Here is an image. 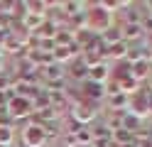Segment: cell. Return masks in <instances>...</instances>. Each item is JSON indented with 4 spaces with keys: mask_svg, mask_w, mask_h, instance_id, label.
I'll use <instances>...</instances> for the list:
<instances>
[{
    "mask_svg": "<svg viewBox=\"0 0 152 147\" xmlns=\"http://www.w3.org/2000/svg\"><path fill=\"white\" fill-rule=\"evenodd\" d=\"M128 113L135 118H147L150 115V96H147V86H142L140 91L128 96Z\"/></svg>",
    "mask_w": 152,
    "mask_h": 147,
    "instance_id": "3",
    "label": "cell"
},
{
    "mask_svg": "<svg viewBox=\"0 0 152 147\" xmlns=\"http://www.w3.org/2000/svg\"><path fill=\"white\" fill-rule=\"evenodd\" d=\"M64 71H66V78H69V81H74V83H83V81L88 78V66L83 64L81 56H76L74 61H69Z\"/></svg>",
    "mask_w": 152,
    "mask_h": 147,
    "instance_id": "6",
    "label": "cell"
},
{
    "mask_svg": "<svg viewBox=\"0 0 152 147\" xmlns=\"http://www.w3.org/2000/svg\"><path fill=\"white\" fill-rule=\"evenodd\" d=\"M12 137H15V127H0V145L10 147Z\"/></svg>",
    "mask_w": 152,
    "mask_h": 147,
    "instance_id": "15",
    "label": "cell"
},
{
    "mask_svg": "<svg viewBox=\"0 0 152 147\" xmlns=\"http://www.w3.org/2000/svg\"><path fill=\"white\" fill-rule=\"evenodd\" d=\"M110 78V66L103 61V64H98V66H93V69H88V81H96V83H106Z\"/></svg>",
    "mask_w": 152,
    "mask_h": 147,
    "instance_id": "9",
    "label": "cell"
},
{
    "mask_svg": "<svg viewBox=\"0 0 152 147\" xmlns=\"http://www.w3.org/2000/svg\"><path fill=\"white\" fill-rule=\"evenodd\" d=\"M120 34L125 44H132V42L145 39V29H142V25H120Z\"/></svg>",
    "mask_w": 152,
    "mask_h": 147,
    "instance_id": "7",
    "label": "cell"
},
{
    "mask_svg": "<svg viewBox=\"0 0 152 147\" xmlns=\"http://www.w3.org/2000/svg\"><path fill=\"white\" fill-rule=\"evenodd\" d=\"M120 127H123V130H128L130 135H135L140 127H142V120H140V118H135V115H130V113H125V115H123Z\"/></svg>",
    "mask_w": 152,
    "mask_h": 147,
    "instance_id": "13",
    "label": "cell"
},
{
    "mask_svg": "<svg viewBox=\"0 0 152 147\" xmlns=\"http://www.w3.org/2000/svg\"><path fill=\"white\" fill-rule=\"evenodd\" d=\"M20 145L22 147H44L47 145V135H44V127L30 123L22 127V135H20Z\"/></svg>",
    "mask_w": 152,
    "mask_h": 147,
    "instance_id": "4",
    "label": "cell"
},
{
    "mask_svg": "<svg viewBox=\"0 0 152 147\" xmlns=\"http://www.w3.org/2000/svg\"><path fill=\"white\" fill-rule=\"evenodd\" d=\"M115 145H132L135 142V135H130L128 130H123V127H118V130H113V137H110Z\"/></svg>",
    "mask_w": 152,
    "mask_h": 147,
    "instance_id": "14",
    "label": "cell"
},
{
    "mask_svg": "<svg viewBox=\"0 0 152 147\" xmlns=\"http://www.w3.org/2000/svg\"><path fill=\"white\" fill-rule=\"evenodd\" d=\"M150 76V61H145V59H140V61L130 64V78H135L137 83H145Z\"/></svg>",
    "mask_w": 152,
    "mask_h": 147,
    "instance_id": "8",
    "label": "cell"
},
{
    "mask_svg": "<svg viewBox=\"0 0 152 147\" xmlns=\"http://www.w3.org/2000/svg\"><path fill=\"white\" fill-rule=\"evenodd\" d=\"M5 71V59H3V54H0V74Z\"/></svg>",
    "mask_w": 152,
    "mask_h": 147,
    "instance_id": "16",
    "label": "cell"
},
{
    "mask_svg": "<svg viewBox=\"0 0 152 147\" xmlns=\"http://www.w3.org/2000/svg\"><path fill=\"white\" fill-rule=\"evenodd\" d=\"M98 105H101V103H91V101H83V98H81L79 103H74V105H71L69 118H71V120H76L79 125L88 127V125L98 118Z\"/></svg>",
    "mask_w": 152,
    "mask_h": 147,
    "instance_id": "2",
    "label": "cell"
},
{
    "mask_svg": "<svg viewBox=\"0 0 152 147\" xmlns=\"http://www.w3.org/2000/svg\"><path fill=\"white\" fill-rule=\"evenodd\" d=\"M79 93L83 101H91V103H101V98L106 96V83H96V81H83L79 86Z\"/></svg>",
    "mask_w": 152,
    "mask_h": 147,
    "instance_id": "5",
    "label": "cell"
},
{
    "mask_svg": "<svg viewBox=\"0 0 152 147\" xmlns=\"http://www.w3.org/2000/svg\"><path fill=\"white\" fill-rule=\"evenodd\" d=\"M108 105H110V110H115V113H120V110H128V96L125 93H113V96H108Z\"/></svg>",
    "mask_w": 152,
    "mask_h": 147,
    "instance_id": "12",
    "label": "cell"
},
{
    "mask_svg": "<svg viewBox=\"0 0 152 147\" xmlns=\"http://www.w3.org/2000/svg\"><path fill=\"white\" fill-rule=\"evenodd\" d=\"M125 56H128V44L125 42H118V44L106 47V59H110V61H123Z\"/></svg>",
    "mask_w": 152,
    "mask_h": 147,
    "instance_id": "10",
    "label": "cell"
},
{
    "mask_svg": "<svg viewBox=\"0 0 152 147\" xmlns=\"http://www.w3.org/2000/svg\"><path fill=\"white\" fill-rule=\"evenodd\" d=\"M98 37H101V42L106 44V47H110V44H118V42H123V34H120V25H113V27H108L106 32H101Z\"/></svg>",
    "mask_w": 152,
    "mask_h": 147,
    "instance_id": "11",
    "label": "cell"
},
{
    "mask_svg": "<svg viewBox=\"0 0 152 147\" xmlns=\"http://www.w3.org/2000/svg\"><path fill=\"white\" fill-rule=\"evenodd\" d=\"M83 7H91V10H86V29H91L93 34H101V32H106L108 27L115 25L113 15L106 12V10H101L98 3H86Z\"/></svg>",
    "mask_w": 152,
    "mask_h": 147,
    "instance_id": "1",
    "label": "cell"
},
{
    "mask_svg": "<svg viewBox=\"0 0 152 147\" xmlns=\"http://www.w3.org/2000/svg\"><path fill=\"white\" fill-rule=\"evenodd\" d=\"M147 96H150V115H152V91L147 88Z\"/></svg>",
    "mask_w": 152,
    "mask_h": 147,
    "instance_id": "17",
    "label": "cell"
}]
</instances>
